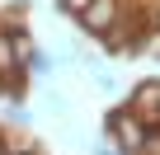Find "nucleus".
Listing matches in <instances>:
<instances>
[{
	"mask_svg": "<svg viewBox=\"0 0 160 155\" xmlns=\"http://www.w3.org/2000/svg\"><path fill=\"white\" fill-rule=\"evenodd\" d=\"M108 136H113L122 150H141L146 127L137 122V113H132V108H118V113H108Z\"/></svg>",
	"mask_w": 160,
	"mask_h": 155,
	"instance_id": "nucleus-1",
	"label": "nucleus"
},
{
	"mask_svg": "<svg viewBox=\"0 0 160 155\" xmlns=\"http://www.w3.org/2000/svg\"><path fill=\"white\" fill-rule=\"evenodd\" d=\"M75 19H80V28H85V33L104 38V33H108V28L118 24V0H90V5L80 10Z\"/></svg>",
	"mask_w": 160,
	"mask_h": 155,
	"instance_id": "nucleus-2",
	"label": "nucleus"
},
{
	"mask_svg": "<svg viewBox=\"0 0 160 155\" xmlns=\"http://www.w3.org/2000/svg\"><path fill=\"white\" fill-rule=\"evenodd\" d=\"M132 113L146 118L151 132H160V80H141V85L132 90Z\"/></svg>",
	"mask_w": 160,
	"mask_h": 155,
	"instance_id": "nucleus-3",
	"label": "nucleus"
},
{
	"mask_svg": "<svg viewBox=\"0 0 160 155\" xmlns=\"http://www.w3.org/2000/svg\"><path fill=\"white\" fill-rule=\"evenodd\" d=\"M19 70V56H14V42H10V28H0V80H10Z\"/></svg>",
	"mask_w": 160,
	"mask_h": 155,
	"instance_id": "nucleus-4",
	"label": "nucleus"
},
{
	"mask_svg": "<svg viewBox=\"0 0 160 155\" xmlns=\"http://www.w3.org/2000/svg\"><path fill=\"white\" fill-rule=\"evenodd\" d=\"M24 56H28V70H33V75H47V70H52V61H47V52H33V47H28Z\"/></svg>",
	"mask_w": 160,
	"mask_h": 155,
	"instance_id": "nucleus-5",
	"label": "nucleus"
},
{
	"mask_svg": "<svg viewBox=\"0 0 160 155\" xmlns=\"http://www.w3.org/2000/svg\"><path fill=\"white\" fill-rule=\"evenodd\" d=\"M85 5H90V0H61V10H66V14H80Z\"/></svg>",
	"mask_w": 160,
	"mask_h": 155,
	"instance_id": "nucleus-6",
	"label": "nucleus"
},
{
	"mask_svg": "<svg viewBox=\"0 0 160 155\" xmlns=\"http://www.w3.org/2000/svg\"><path fill=\"white\" fill-rule=\"evenodd\" d=\"M0 155H10V141H5V132H0Z\"/></svg>",
	"mask_w": 160,
	"mask_h": 155,
	"instance_id": "nucleus-7",
	"label": "nucleus"
},
{
	"mask_svg": "<svg viewBox=\"0 0 160 155\" xmlns=\"http://www.w3.org/2000/svg\"><path fill=\"white\" fill-rule=\"evenodd\" d=\"M24 155H33V150H24Z\"/></svg>",
	"mask_w": 160,
	"mask_h": 155,
	"instance_id": "nucleus-8",
	"label": "nucleus"
}]
</instances>
